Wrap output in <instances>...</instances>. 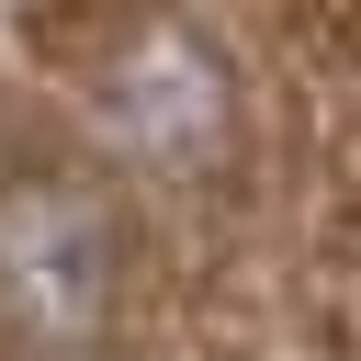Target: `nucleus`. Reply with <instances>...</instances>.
<instances>
[{"label": "nucleus", "mask_w": 361, "mask_h": 361, "mask_svg": "<svg viewBox=\"0 0 361 361\" xmlns=\"http://www.w3.org/2000/svg\"><path fill=\"white\" fill-rule=\"evenodd\" d=\"M124 293V226L90 180L45 169L0 192V338L34 361H79L113 327Z\"/></svg>", "instance_id": "f257e3e1"}, {"label": "nucleus", "mask_w": 361, "mask_h": 361, "mask_svg": "<svg viewBox=\"0 0 361 361\" xmlns=\"http://www.w3.org/2000/svg\"><path fill=\"white\" fill-rule=\"evenodd\" d=\"M102 113H113L147 158L180 169V158L226 124V79L203 68L192 34H113V90H102Z\"/></svg>", "instance_id": "f03ea898"}]
</instances>
